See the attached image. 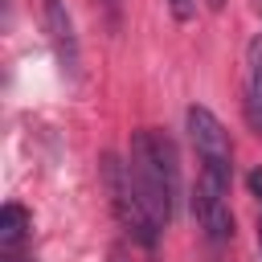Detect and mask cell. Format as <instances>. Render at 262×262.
Wrapping results in <instances>:
<instances>
[{
  "instance_id": "1",
  "label": "cell",
  "mask_w": 262,
  "mask_h": 262,
  "mask_svg": "<svg viewBox=\"0 0 262 262\" xmlns=\"http://www.w3.org/2000/svg\"><path fill=\"white\" fill-rule=\"evenodd\" d=\"M127 164H131V176H135L147 209L168 229L172 217H176V196H180V164H176L172 139L164 131H156V127H139L131 135Z\"/></svg>"
},
{
  "instance_id": "2",
  "label": "cell",
  "mask_w": 262,
  "mask_h": 262,
  "mask_svg": "<svg viewBox=\"0 0 262 262\" xmlns=\"http://www.w3.org/2000/svg\"><path fill=\"white\" fill-rule=\"evenodd\" d=\"M102 184H106V201H111V213H115V221L123 225V233H127L135 246L156 250L160 237H164V225H160L156 213L147 209V201H143V192H139V184H135V176H131V164L119 160L115 151H106V156H102Z\"/></svg>"
},
{
  "instance_id": "3",
  "label": "cell",
  "mask_w": 262,
  "mask_h": 262,
  "mask_svg": "<svg viewBox=\"0 0 262 262\" xmlns=\"http://www.w3.org/2000/svg\"><path fill=\"white\" fill-rule=\"evenodd\" d=\"M184 127H188L192 151H196V160H201V172H209V176H217V180L229 184V180H233V143H229L225 123H221L209 106L192 102V106L184 111Z\"/></svg>"
},
{
  "instance_id": "4",
  "label": "cell",
  "mask_w": 262,
  "mask_h": 262,
  "mask_svg": "<svg viewBox=\"0 0 262 262\" xmlns=\"http://www.w3.org/2000/svg\"><path fill=\"white\" fill-rule=\"evenodd\" d=\"M192 217L201 225V233L213 242V246H225L233 242V209H229V184L201 172L196 176V188H192Z\"/></svg>"
},
{
  "instance_id": "5",
  "label": "cell",
  "mask_w": 262,
  "mask_h": 262,
  "mask_svg": "<svg viewBox=\"0 0 262 262\" xmlns=\"http://www.w3.org/2000/svg\"><path fill=\"white\" fill-rule=\"evenodd\" d=\"M242 115H246L250 131L262 139V33H254L246 41V57H242Z\"/></svg>"
},
{
  "instance_id": "6",
  "label": "cell",
  "mask_w": 262,
  "mask_h": 262,
  "mask_svg": "<svg viewBox=\"0 0 262 262\" xmlns=\"http://www.w3.org/2000/svg\"><path fill=\"white\" fill-rule=\"evenodd\" d=\"M45 25H49V41H53V53H57V66L78 78V37H74V20L66 12V0H45Z\"/></svg>"
},
{
  "instance_id": "7",
  "label": "cell",
  "mask_w": 262,
  "mask_h": 262,
  "mask_svg": "<svg viewBox=\"0 0 262 262\" xmlns=\"http://www.w3.org/2000/svg\"><path fill=\"white\" fill-rule=\"evenodd\" d=\"M29 233H33L29 209L16 205V201H8V205L0 209V250H20V246L29 242Z\"/></svg>"
},
{
  "instance_id": "8",
  "label": "cell",
  "mask_w": 262,
  "mask_h": 262,
  "mask_svg": "<svg viewBox=\"0 0 262 262\" xmlns=\"http://www.w3.org/2000/svg\"><path fill=\"white\" fill-rule=\"evenodd\" d=\"M250 192H254V201H258V250H262V168L250 172Z\"/></svg>"
},
{
  "instance_id": "9",
  "label": "cell",
  "mask_w": 262,
  "mask_h": 262,
  "mask_svg": "<svg viewBox=\"0 0 262 262\" xmlns=\"http://www.w3.org/2000/svg\"><path fill=\"white\" fill-rule=\"evenodd\" d=\"M168 8H172V16H176L180 25H188V20H192V12H196V4H192V0H168Z\"/></svg>"
},
{
  "instance_id": "10",
  "label": "cell",
  "mask_w": 262,
  "mask_h": 262,
  "mask_svg": "<svg viewBox=\"0 0 262 262\" xmlns=\"http://www.w3.org/2000/svg\"><path fill=\"white\" fill-rule=\"evenodd\" d=\"M0 262H37V258L20 246V250H0Z\"/></svg>"
},
{
  "instance_id": "11",
  "label": "cell",
  "mask_w": 262,
  "mask_h": 262,
  "mask_svg": "<svg viewBox=\"0 0 262 262\" xmlns=\"http://www.w3.org/2000/svg\"><path fill=\"white\" fill-rule=\"evenodd\" d=\"M205 4H209L213 12H221V8H225V0H205Z\"/></svg>"
},
{
  "instance_id": "12",
  "label": "cell",
  "mask_w": 262,
  "mask_h": 262,
  "mask_svg": "<svg viewBox=\"0 0 262 262\" xmlns=\"http://www.w3.org/2000/svg\"><path fill=\"white\" fill-rule=\"evenodd\" d=\"M111 262H123V254H115V258H111Z\"/></svg>"
},
{
  "instance_id": "13",
  "label": "cell",
  "mask_w": 262,
  "mask_h": 262,
  "mask_svg": "<svg viewBox=\"0 0 262 262\" xmlns=\"http://www.w3.org/2000/svg\"><path fill=\"white\" fill-rule=\"evenodd\" d=\"M111 8H119V0H111Z\"/></svg>"
}]
</instances>
